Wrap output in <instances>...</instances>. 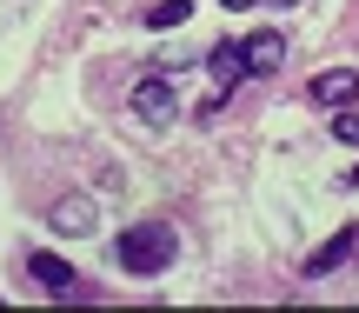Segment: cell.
I'll list each match as a JSON object with an SVG mask.
<instances>
[{
	"label": "cell",
	"mask_w": 359,
	"mask_h": 313,
	"mask_svg": "<svg viewBox=\"0 0 359 313\" xmlns=\"http://www.w3.org/2000/svg\"><path fill=\"white\" fill-rule=\"evenodd\" d=\"M114 260L127 267V274H167L180 260V234L167 220H140V227H127V234L114 240Z\"/></svg>",
	"instance_id": "6da1fadb"
},
{
	"label": "cell",
	"mask_w": 359,
	"mask_h": 313,
	"mask_svg": "<svg viewBox=\"0 0 359 313\" xmlns=\"http://www.w3.org/2000/svg\"><path fill=\"white\" fill-rule=\"evenodd\" d=\"M160 74H147V80H133V93H127V107L147 120V127H167V120H180V87H173V74H167V60H154Z\"/></svg>",
	"instance_id": "7a4b0ae2"
},
{
	"label": "cell",
	"mask_w": 359,
	"mask_h": 313,
	"mask_svg": "<svg viewBox=\"0 0 359 313\" xmlns=\"http://www.w3.org/2000/svg\"><path fill=\"white\" fill-rule=\"evenodd\" d=\"M93 220H100V207H93L87 194H67V200H53V213H47V227L60 240H87L93 234Z\"/></svg>",
	"instance_id": "3957f363"
},
{
	"label": "cell",
	"mask_w": 359,
	"mask_h": 313,
	"mask_svg": "<svg viewBox=\"0 0 359 313\" xmlns=\"http://www.w3.org/2000/svg\"><path fill=\"white\" fill-rule=\"evenodd\" d=\"M353 253H359V227H339L326 247H313V253H306V280H320V274H333V267H346Z\"/></svg>",
	"instance_id": "277c9868"
},
{
	"label": "cell",
	"mask_w": 359,
	"mask_h": 313,
	"mask_svg": "<svg viewBox=\"0 0 359 313\" xmlns=\"http://www.w3.org/2000/svg\"><path fill=\"white\" fill-rule=\"evenodd\" d=\"M313 100H320V107H353L359 100V74H353V67H326V74H313Z\"/></svg>",
	"instance_id": "5b68a950"
},
{
	"label": "cell",
	"mask_w": 359,
	"mask_h": 313,
	"mask_svg": "<svg viewBox=\"0 0 359 313\" xmlns=\"http://www.w3.org/2000/svg\"><path fill=\"white\" fill-rule=\"evenodd\" d=\"M240 47H246V74H280V67H286V40L273 34V27H259V34H246Z\"/></svg>",
	"instance_id": "8992f818"
},
{
	"label": "cell",
	"mask_w": 359,
	"mask_h": 313,
	"mask_svg": "<svg viewBox=\"0 0 359 313\" xmlns=\"http://www.w3.org/2000/svg\"><path fill=\"white\" fill-rule=\"evenodd\" d=\"M27 274L40 280V287L53 293V300H67V293H80V274L67 260H53V253H27Z\"/></svg>",
	"instance_id": "52a82bcc"
},
{
	"label": "cell",
	"mask_w": 359,
	"mask_h": 313,
	"mask_svg": "<svg viewBox=\"0 0 359 313\" xmlns=\"http://www.w3.org/2000/svg\"><path fill=\"white\" fill-rule=\"evenodd\" d=\"M206 74H213L219 87H240V80H246V47H240V40H219V47L206 53Z\"/></svg>",
	"instance_id": "ba28073f"
},
{
	"label": "cell",
	"mask_w": 359,
	"mask_h": 313,
	"mask_svg": "<svg viewBox=\"0 0 359 313\" xmlns=\"http://www.w3.org/2000/svg\"><path fill=\"white\" fill-rule=\"evenodd\" d=\"M193 20V0H160L154 13H147V27H154V34H173V27H187Z\"/></svg>",
	"instance_id": "9c48e42d"
},
{
	"label": "cell",
	"mask_w": 359,
	"mask_h": 313,
	"mask_svg": "<svg viewBox=\"0 0 359 313\" xmlns=\"http://www.w3.org/2000/svg\"><path fill=\"white\" fill-rule=\"evenodd\" d=\"M333 133L346 147H359V107H333Z\"/></svg>",
	"instance_id": "30bf717a"
},
{
	"label": "cell",
	"mask_w": 359,
	"mask_h": 313,
	"mask_svg": "<svg viewBox=\"0 0 359 313\" xmlns=\"http://www.w3.org/2000/svg\"><path fill=\"white\" fill-rule=\"evenodd\" d=\"M266 7H299V0H266Z\"/></svg>",
	"instance_id": "8fae6325"
},
{
	"label": "cell",
	"mask_w": 359,
	"mask_h": 313,
	"mask_svg": "<svg viewBox=\"0 0 359 313\" xmlns=\"http://www.w3.org/2000/svg\"><path fill=\"white\" fill-rule=\"evenodd\" d=\"M226 7H253V0H226Z\"/></svg>",
	"instance_id": "7c38bea8"
}]
</instances>
